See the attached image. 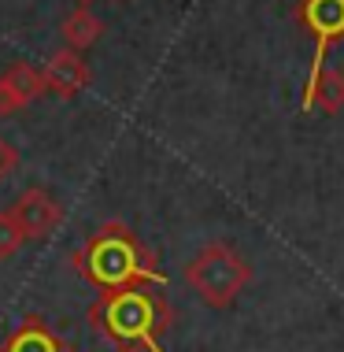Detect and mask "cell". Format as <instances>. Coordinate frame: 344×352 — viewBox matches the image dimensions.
I'll return each mask as SVG.
<instances>
[{
	"instance_id": "277c9868",
	"label": "cell",
	"mask_w": 344,
	"mask_h": 352,
	"mask_svg": "<svg viewBox=\"0 0 344 352\" xmlns=\"http://www.w3.org/2000/svg\"><path fill=\"white\" fill-rule=\"evenodd\" d=\"M300 26L314 37V60L308 74V89L326 67L330 45L344 41V0H300Z\"/></svg>"
},
{
	"instance_id": "6da1fadb",
	"label": "cell",
	"mask_w": 344,
	"mask_h": 352,
	"mask_svg": "<svg viewBox=\"0 0 344 352\" xmlns=\"http://www.w3.org/2000/svg\"><path fill=\"white\" fill-rule=\"evenodd\" d=\"M78 271L100 289H130L133 282H163V274L156 271V256L145 249L137 234L122 223L100 226L89 241L74 252Z\"/></svg>"
},
{
	"instance_id": "9c48e42d",
	"label": "cell",
	"mask_w": 344,
	"mask_h": 352,
	"mask_svg": "<svg viewBox=\"0 0 344 352\" xmlns=\"http://www.w3.org/2000/svg\"><path fill=\"white\" fill-rule=\"evenodd\" d=\"M100 34H104V23L89 12V8L71 12L63 19V26H60V37H63V45L71 52H82V49H89V45H97Z\"/></svg>"
},
{
	"instance_id": "7a4b0ae2",
	"label": "cell",
	"mask_w": 344,
	"mask_h": 352,
	"mask_svg": "<svg viewBox=\"0 0 344 352\" xmlns=\"http://www.w3.org/2000/svg\"><path fill=\"white\" fill-rule=\"evenodd\" d=\"M93 322L108 338L119 341V345L156 349V341L167 327V304L159 297H152V293H141V289H115L93 308Z\"/></svg>"
},
{
	"instance_id": "5b68a950",
	"label": "cell",
	"mask_w": 344,
	"mask_h": 352,
	"mask_svg": "<svg viewBox=\"0 0 344 352\" xmlns=\"http://www.w3.org/2000/svg\"><path fill=\"white\" fill-rule=\"evenodd\" d=\"M12 219L19 223V230H23L26 241H37V237H49L56 230V223H60V204L52 201V193H45L41 186H30L23 189V193L15 197V204L8 208Z\"/></svg>"
},
{
	"instance_id": "30bf717a",
	"label": "cell",
	"mask_w": 344,
	"mask_h": 352,
	"mask_svg": "<svg viewBox=\"0 0 344 352\" xmlns=\"http://www.w3.org/2000/svg\"><path fill=\"white\" fill-rule=\"evenodd\" d=\"M0 352H63V349H60V341L49 334V327H45L41 319H26L23 327L0 345Z\"/></svg>"
},
{
	"instance_id": "3957f363",
	"label": "cell",
	"mask_w": 344,
	"mask_h": 352,
	"mask_svg": "<svg viewBox=\"0 0 344 352\" xmlns=\"http://www.w3.org/2000/svg\"><path fill=\"white\" fill-rule=\"evenodd\" d=\"M185 282L196 289V297L207 308H229L252 282V263L233 245L207 241L185 267Z\"/></svg>"
},
{
	"instance_id": "7c38bea8",
	"label": "cell",
	"mask_w": 344,
	"mask_h": 352,
	"mask_svg": "<svg viewBox=\"0 0 344 352\" xmlns=\"http://www.w3.org/2000/svg\"><path fill=\"white\" fill-rule=\"evenodd\" d=\"M12 167H15V152H12V145H8L4 138H0V178H4Z\"/></svg>"
},
{
	"instance_id": "52a82bcc",
	"label": "cell",
	"mask_w": 344,
	"mask_h": 352,
	"mask_svg": "<svg viewBox=\"0 0 344 352\" xmlns=\"http://www.w3.org/2000/svg\"><path fill=\"white\" fill-rule=\"evenodd\" d=\"M41 82L45 93H56V97H78V93L89 85V67L78 52H56L49 63L41 67Z\"/></svg>"
},
{
	"instance_id": "8fae6325",
	"label": "cell",
	"mask_w": 344,
	"mask_h": 352,
	"mask_svg": "<svg viewBox=\"0 0 344 352\" xmlns=\"http://www.w3.org/2000/svg\"><path fill=\"white\" fill-rule=\"evenodd\" d=\"M23 245H26V237H23V230H19V223L12 219V212H0V260L19 256Z\"/></svg>"
},
{
	"instance_id": "ba28073f",
	"label": "cell",
	"mask_w": 344,
	"mask_h": 352,
	"mask_svg": "<svg viewBox=\"0 0 344 352\" xmlns=\"http://www.w3.org/2000/svg\"><path fill=\"white\" fill-rule=\"evenodd\" d=\"M303 108H322L326 116H337L344 108V71L341 67H322L314 85L303 93Z\"/></svg>"
},
{
	"instance_id": "8992f818",
	"label": "cell",
	"mask_w": 344,
	"mask_h": 352,
	"mask_svg": "<svg viewBox=\"0 0 344 352\" xmlns=\"http://www.w3.org/2000/svg\"><path fill=\"white\" fill-rule=\"evenodd\" d=\"M45 93L41 71L34 63H12L0 74V116H15Z\"/></svg>"
}]
</instances>
